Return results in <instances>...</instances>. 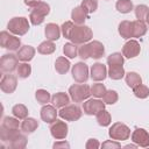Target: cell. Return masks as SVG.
<instances>
[{"label": "cell", "mask_w": 149, "mask_h": 149, "mask_svg": "<svg viewBox=\"0 0 149 149\" xmlns=\"http://www.w3.org/2000/svg\"><path fill=\"white\" fill-rule=\"evenodd\" d=\"M10 36L12 35L8 31H6V30H3V31L0 33V45L2 48H6V45H7L8 41H9V38H10Z\"/></svg>", "instance_id": "48"}, {"label": "cell", "mask_w": 149, "mask_h": 149, "mask_svg": "<svg viewBox=\"0 0 149 149\" xmlns=\"http://www.w3.org/2000/svg\"><path fill=\"white\" fill-rule=\"evenodd\" d=\"M87 14L88 13L81 6H77L71 12V19L76 24H83L87 19Z\"/></svg>", "instance_id": "18"}, {"label": "cell", "mask_w": 149, "mask_h": 149, "mask_svg": "<svg viewBox=\"0 0 149 149\" xmlns=\"http://www.w3.org/2000/svg\"><path fill=\"white\" fill-rule=\"evenodd\" d=\"M40 2H41V0H24V3L27 6H29V7H31V8L36 7Z\"/></svg>", "instance_id": "51"}, {"label": "cell", "mask_w": 149, "mask_h": 149, "mask_svg": "<svg viewBox=\"0 0 149 149\" xmlns=\"http://www.w3.org/2000/svg\"><path fill=\"white\" fill-rule=\"evenodd\" d=\"M12 113L17 119H26L28 116V108L23 104H16L13 106Z\"/></svg>", "instance_id": "33"}, {"label": "cell", "mask_w": 149, "mask_h": 149, "mask_svg": "<svg viewBox=\"0 0 149 149\" xmlns=\"http://www.w3.org/2000/svg\"><path fill=\"white\" fill-rule=\"evenodd\" d=\"M101 147L104 148V149H119V148H121V144L118 142V141H111V140H107V141H105L102 144H101Z\"/></svg>", "instance_id": "47"}, {"label": "cell", "mask_w": 149, "mask_h": 149, "mask_svg": "<svg viewBox=\"0 0 149 149\" xmlns=\"http://www.w3.org/2000/svg\"><path fill=\"white\" fill-rule=\"evenodd\" d=\"M57 111H56V107L54 105H43V107L41 108V112H40V115H41V119L42 121L47 122V123H52L54 121H56L57 119Z\"/></svg>", "instance_id": "14"}, {"label": "cell", "mask_w": 149, "mask_h": 149, "mask_svg": "<svg viewBox=\"0 0 149 149\" xmlns=\"http://www.w3.org/2000/svg\"><path fill=\"white\" fill-rule=\"evenodd\" d=\"M27 136L24 135V134H22V133H17L15 136H14V139L9 142V148L10 149H23V148H26V146H27Z\"/></svg>", "instance_id": "22"}, {"label": "cell", "mask_w": 149, "mask_h": 149, "mask_svg": "<svg viewBox=\"0 0 149 149\" xmlns=\"http://www.w3.org/2000/svg\"><path fill=\"white\" fill-rule=\"evenodd\" d=\"M108 135L112 140L115 141H125L130 136V129L122 122H115L108 130Z\"/></svg>", "instance_id": "4"}, {"label": "cell", "mask_w": 149, "mask_h": 149, "mask_svg": "<svg viewBox=\"0 0 149 149\" xmlns=\"http://www.w3.org/2000/svg\"><path fill=\"white\" fill-rule=\"evenodd\" d=\"M115 7H116L118 12H120L122 14H127L130 10H133V8H134L133 2L130 0H118L115 3Z\"/></svg>", "instance_id": "31"}, {"label": "cell", "mask_w": 149, "mask_h": 149, "mask_svg": "<svg viewBox=\"0 0 149 149\" xmlns=\"http://www.w3.org/2000/svg\"><path fill=\"white\" fill-rule=\"evenodd\" d=\"M70 65H71V64H70L69 59L65 58V57H63V56L58 57V58L56 59V62H55V69H56V71H57L59 74H65V73L69 71Z\"/></svg>", "instance_id": "24"}, {"label": "cell", "mask_w": 149, "mask_h": 149, "mask_svg": "<svg viewBox=\"0 0 149 149\" xmlns=\"http://www.w3.org/2000/svg\"><path fill=\"white\" fill-rule=\"evenodd\" d=\"M118 99H119V95H118L116 91H114V90H107V91L105 92L104 97H102V101H104L105 104H107V105H113V104H115V102L118 101Z\"/></svg>", "instance_id": "37"}, {"label": "cell", "mask_w": 149, "mask_h": 149, "mask_svg": "<svg viewBox=\"0 0 149 149\" xmlns=\"http://www.w3.org/2000/svg\"><path fill=\"white\" fill-rule=\"evenodd\" d=\"M140 51H141L140 43L135 40H129L122 47V55L126 58H134L140 54Z\"/></svg>", "instance_id": "11"}, {"label": "cell", "mask_w": 149, "mask_h": 149, "mask_svg": "<svg viewBox=\"0 0 149 149\" xmlns=\"http://www.w3.org/2000/svg\"><path fill=\"white\" fill-rule=\"evenodd\" d=\"M63 52L65 55V57L72 59L74 57H77L78 55V48H77V44L72 43V42H69V43H65L63 45Z\"/></svg>", "instance_id": "27"}, {"label": "cell", "mask_w": 149, "mask_h": 149, "mask_svg": "<svg viewBox=\"0 0 149 149\" xmlns=\"http://www.w3.org/2000/svg\"><path fill=\"white\" fill-rule=\"evenodd\" d=\"M123 62H125L123 55H121L120 52L111 54L107 57V64L109 66H121V65H123Z\"/></svg>", "instance_id": "29"}, {"label": "cell", "mask_w": 149, "mask_h": 149, "mask_svg": "<svg viewBox=\"0 0 149 149\" xmlns=\"http://www.w3.org/2000/svg\"><path fill=\"white\" fill-rule=\"evenodd\" d=\"M33 10H35V12H37V13H40V14H42V15L47 16V15L50 13V6H49L47 2L41 1L36 7H34V8H33Z\"/></svg>", "instance_id": "46"}, {"label": "cell", "mask_w": 149, "mask_h": 149, "mask_svg": "<svg viewBox=\"0 0 149 149\" xmlns=\"http://www.w3.org/2000/svg\"><path fill=\"white\" fill-rule=\"evenodd\" d=\"M51 102L56 108H62V107L69 105L70 97L64 92H58V93H55L51 97Z\"/></svg>", "instance_id": "20"}, {"label": "cell", "mask_w": 149, "mask_h": 149, "mask_svg": "<svg viewBox=\"0 0 149 149\" xmlns=\"http://www.w3.org/2000/svg\"><path fill=\"white\" fill-rule=\"evenodd\" d=\"M135 16L137 20H146L148 13H149V7L146 6V5H137L135 7Z\"/></svg>", "instance_id": "40"}, {"label": "cell", "mask_w": 149, "mask_h": 149, "mask_svg": "<svg viewBox=\"0 0 149 149\" xmlns=\"http://www.w3.org/2000/svg\"><path fill=\"white\" fill-rule=\"evenodd\" d=\"M108 74V71L106 69V66L102 63H95L91 66V71H90V76L92 78V80L94 81H101L104 80Z\"/></svg>", "instance_id": "13"}, {"label": "cell", "mask_w": 149, "mask_h": 149, "mask_svg": "<svg viewBox=\"0 0 149 149\" xmlns=\"http://www.w3.org/2000/svg\"><path fill=\"white\" fill-rule=\"evenodd\" d=\"M7 28L10 33H13L14 35H24L28 30H29V22L26 17L20 16V17H13L9 20Z\"/></svg>", "instance_id": "3"}, {"label": "cell", "mask_w": 149, "mask_h": 149, "mask_svg": "<svg viewBox=\"0 0 149 149\" xmlns=\"http://www.w3.org/2000/svg\"><path fill=\"white\" fill-rule=\"evenodd\" d=\"M71 73H72V78L74 79V81L80 83V84L86 83L88 79V74H90L88 66L83 62H78L72 66Z\"/></svg>", "instance_id": "7"}, {"label": "cell", "mask_w": 149, "mask_h": 149, "mask_svg": "<svg viewBox=\"0 0 149 149\" xmlns=\"http://www.w3.org/2000/svg\"><path fill=\"white\" fill-rule=\"evenodd\" d=\"M137 147H139L137 144H127L125 148H137Z\"/></svg>", "instance_id": "52"}, {"label": "cell", "mask_w": 149, "mask_h": 149, "mask_svg": "<svg viewBox=\"0 0 149 149\" xmlns=\"http://www.w3.org/2000/svg\"><path fill=\"white\" fill-rule=\"evenodd\" d=\"M44 17H45L44 15H42V14L35 12V10H31V12H30V15H29L30 22H31L34 26H38V24H41V23L44 21Z\"/></svg>", "instance_id": "45"}, {"label": "cell", "mask_w": 149, "mask_h": 149, "mask_svg": "<svg viewBox=\"0 0 149 149\" xmlns=\"http://www.w3.org/2000/svg\"><path fill=\"white\" fill-rule=\"evenodd\" d=\"M68 130H69V127L64 121L56 120L50 126V133H51L52 137L56 139V140L65 139L68 136Z\"/></svg>", "instance_id": "9"}, {"label": "cell", "mask_w": 149, "mask_h": 149, "mask_svg": "<svg viewBox=\"0 0 149 149\" xmlns=\"http://www.w3.org/2000/svg\"><path fill=\"white\" fill-rule=\"evenodd\" d=\"M20 48H21V40L19 37H16V36L12 35L9 41H8V43H7V45H6V49H8L10 51H17Z\"/></svg>", "instance_id": "41"}, {"label": "cell", "mask_w": 149, "mask_h": 149, "mask_svg": "<svg viewBox=\"0 0 149 149\" xmlns=\"http://www.w3.org/2000/svg\"><path fill=\"white\" fill-rule=\"evenodd\" d=\"M81 108L76 105V104H72V105H66L64 107L61 108V111L58 112V115L66 120V121H77L78 119H80L81 116Z\"/></svg>", "instance_id": "5"}, {"label": "cell", "mask_w": 149, "mask_h": 149, "mask_svg": "<svg viewBox=\"0 0 149 149\" xmlns=\"http://www.w3.org/2000/svg\"><path fill=\"white\" fill-rule=\"evenodd\" d=\"M126 84H127L129 87L134 88L136 85L142 84V78H141V76H140L139 73H136V72H128V73L126 74Z\"/></svg>", "instance_id": "30"}, {"label": "cell", "mask_w": 149, "mask_h": 149, "mask_svg": "<svg viewBox=\"0 0 149 149\" xmlns=\"http://www.w3.org/2000/svg\"><path fill=\"white\" fill-rule=\"evenodd\" d=\"M61 28L56 23H48L44 29V34L47 40L49 41H57L61 36Z\"/></svg>", "instance_id": "19"}, {"label": "cell", "mask_w": 149, "mask_h": 149, "mask_svg": "<svg viewBox=\"0 0 149 149\" xmlns=\"http://www.w3.org/2000/svg\"><path fill=\"white\" fill-rule=\"evenodd\" d=\"M106 91L107 90H106L105 85L101 84V83H95L91 86V94L95 98H102Z\"/></svg>", "instance_id": "38"}, {"label": "cell", "mask_w": 149, "mask_h": 149, "mask_svg": "<svg viewBox=\"0 0 149 149\" xmlns=\"http://www.w3.org/2000/svg\"><path fill=\"white\" fill-rule=\"evenodd\" d=\"M35 98L37 100V102H40L41 105H47L49 101H51V95L47 90L40 88L35 92Z\"/></svg>", "instance_id": "34"}, {"label": "cell", "mask_w": 149, "mask_h": 149, "mask_svg": "<svg viewBox=\"0 0 149 149\" xmlns=\"http://www.w3.org/2000/svg\"><path fill=\"white\" fill-rule=\"evenodd\" d=\"M88 14L90 13H94L98 8V1L97 0H83L81 5H80Z\"/></svg>", "instance_id": "42"}, {"label": "cell", "mask_w": 149, "mask_h": 149, "mask_svg": "<svg viewBox=\"0 0 149 149\" xmlns=\"http://www.w3.org/2000/svg\"><path fill=\"white\" fill-rule=\"evenodd\" d=\"M78 56L85 61V59H88L91 57V54H90V47H88V43H84L81 44L79 48H78Z\"/></svg>", "instance_id": "44"}, {"label": "cell", "mask_w": 149, "mask_h": 149, "mask_svg": "<svg viewBox=\"0 0 149 149\" xmlns=\"http://www.w3.org/2000/svg\"><path fill=\"white\" fill-rule=\"evenodd\" d=\"M147 33V23L143 20L133 21V37H141Z\"/></svg>", "instance_id": "23"}, {"label": "cell", "mask_w": 149, "mask_h": 149, "mask_svg": "<svg viewBox=\"0 0 149 149\" xmlns=\"http://www.w3.org/2000/svg\"><path fill=\"white\" fill-rule=\"evenodd\" d=\"M146 23H147V26H149V13H148V15L146 17Z\"/></svg>", "instance_id": "53"}, {"label": "cell", "mask_w": 149, "mask_h": 149, "mask_svg": "<svg viewBox=\"0 0 149 149\" xmlns=\"http://www.w3.org/2000/svg\"><path fill=\"white\" fill-rule=\"evenodd\" d=\"M16 72H17V76L20 78H28L31 73V66L27 62H22L17 65Z\"/></svg>", "instance_id": "36"}, {"label": "cell", "mask_w": 149, "mask_h": 149, "mask_svg": "<svg viewBox=\"0 0 149 149\" xmlns=\"http://www.w3.org/2000/svg\"><path fill=\"white\" fill-rule=\"evenodd\" d=\"M16 86H17V78H16V76H14L12 73L5 74L0 81L1 91L5 93H8V94L13 93L16 90Z\"/></svg>", "instance_id": "10"}, {"label": "cell", "mask_w": 149, "mask_h": 149, "mask_svg": "<svg viewBox=\"0 0 149 149\" xmlns=\"http://www.w3.org/2000/svg\"><path fill=\"white\" fill-rule=\"evenodd\" d=\"M19 58L14 54H5L0 58V70L5 73H12L17 69Z\"/></svg>", "instance_id": "6"}, {"label": "cell", "mask_w": 149, "mask_h": 149, "mask_svg": "<svg viewBox=\"0 0 149 149\" xmlns=\"http://www.w3.org/2000/svg\"><path fill=\"white\" fill-rule=\"evenodd\" d=\"M16 56H17L19 61H21V62H29L35 56V49L31 45H22L17 50Z\"/></svg>", "instance_id": "15"}, {"label": "cell", "mask_w": 149, "mask_h": 149, "mask_svg": "<svg viewBox=\"0 0 149 149\" xmlns=\"http://www.w3.org/2000/svg\"><path fill=\"white\" fill-rule=\"evenodd\" d=\"M105 102H102L99 99H86L85 102H83V111L87 115H95L98 112L105 109Z\"/></svg>", "instance_id": "8"}, {"label": "cell", "mask_w": 149, "mask_h": 149, "mask_svg": "<svg viewBox=\"0 0 149 149\" xmlns=\"http://www.w3.org/2000/svg\"><path fill=\"white\" fill-rule=\"evenodd\" d=\"M19 126H20V122H19V119L16 116H6L2 119V123H1V127L3 128H7V129H19Z\"/></svg>", "instance_id": "35"}, {"label": "cell", "mask_w": 149, "mask_h": 149, "mask_svg": "<svg viewBox=\"0 0 149 149\" xmlns=\"http://www.w3.org/2000/svg\"><path fill=\"white\" fill-rule=\"evenodd\" d=\"M54 149H59V148H66V149H69L70 148V144L66 142V141H59V142H55L54 143Z\"/></svg>", "instance_id": "50"}, {"label": "cell", "mask_w": 149, "mask_h": 149, "mask_svg": "<svg viewBox=\"0 0 149 149\" xmlns=\"http://www.w3.org/2000/svg\"><path fill=\"white\" fill-rule=\"evenodd\" d=\"M88 47H90V54H91V57L94 58V59H99L104 56L105 54V47L101 42L99 41H91L88 43Z\"/></svg>", "instance_id": "17"}, {"label": "cell", "mask_w": 149, "mask_h": 149, "mask_svg": "<svg viewBox=\"0 0 149 149\" xmlns=\"http://www.w3.org/2000/svg\"><path fill=\"white\" fill-rule=\"evenodd\" d=\"M73 27H74V24H73L72 21H66V22H64V23L62 24L61 30H62V34H63V36H64L65 38L70 40V36H71V33H72Z\"/></svg>", "instance_id": "43"}, {"label": "cell", "mask_w": 149, "mask_h": 149, "mask_svg": "<svg viewBox=\"0 0 149 149\" xmlns=\"http://www.w3.org/2000/svg\"><path fill=\"white\" fill-rule=\"evenodd\" d=\"M132 140L139 147H149V133L143 128H136L132 134Z\"/></svg>", "instance_id": "12"}, {"label": "cell", "mask_w": 149, "mask_h": 149, "mask_svg": "<svg viewBox=\"0 0 149 149\" xmlns=\"http://www.w3.org/2000/svg\"><path fill=\"white\" fill-rule=\"evenodd\" d=\"M95 119H97L98 125H100V126H102V127H106V126H108V125L112 122L111 114H109L106 109H102V111L98 112V113L95 114Z\"/></svg>", "instance_id": "26"}, {"label": "cell", "mask_w": 149, "mask_h": 149, "mask_svg": "<svg viewBox=\"0 0 149 149\" xmlns=\"http://www.w3.org/2000/svg\"><path fill=\"white\" fill-rule=\"evenodd\" d=\"M19 132H20L19 129H7V128L1 127L0 128V140L2 142H10Z\"/></svg>", "instance_id": "28"}, {"label": "cell", "mask_w": 149, "mask_h": 149, "mask_svg": "<svg viewBox=\"0 0 149 149\" xmlns=\"http://www.w3.org/2000/svg\"><path fill=\"white\" fill-rule=\"evenodd\" d=\"M133 93L135 97H137L140 99H144L149 95V88L143 84H139L133 88Z\"/></svg>", "instance_id": "39"}, {"label": "cell", "mask_w": 149, "mask_h": 149, "mask_svg": "<svg viewBox=\"0 0 149 149\" xmlns=\"http://www.w3.org/2000/svg\"><path fill=\"white\" fill-rule=\"evenodd\" d=\"M93 36V33L90 27L84 24H76L72 29L70 41L74 44H84L88 41H91Z\"/></svg>", "instance_id": "1"}, {"label": "cell", "mask_w": 149, "mask_h": 149, "mask_svg": "<svg viewBox=\"0 0 149 149\" xmlns=\"http://www.w3.org/2000/svg\"><path fill=\"white\" fill-rule=\"evenodd\" d=\"M70 98L74 102H83L84 100L88 99L91 95V87L86 84H73L69 88Z\"/></svg>", "instance_id": "2"}, {"label": "cell", "mask_w": 149, "mask_h": 149, "mask_svg": "<svg viewBox=\"0 0 149 149\" xmlns=\"http://www.w3.org/2000/svg\"><path fill=\"white\" fill-rule=\"evenodd\" d=\"M118 30L122 38L129 40L130 37H133V21H128V20L121 21L119 23Z\"/></svg>", "instance_id": "16"}, {"label": "cell", "mask_w": 149, "mask_h": 149, "mask_svg": "<svg viewBox=\"0 0 149 149\" xmlns=\"http://www.w3.org/2000/svg\"><path fill=\"white\" fill-rule=\"evenodd\" d=\"M56 49V45L54 43V41H43L38 47H37V51L41 54V55H50L55 51Z\"/></svg>", "instance_id": "25"}, {"label": "cell", "mask_w": 149, "mask_h": 149, "mask_svg": "<svg viewBox=\"0 0 149 149\" xmlns=\"http://www.w3.org/2000/svg\"><path fill=\"white\" fill-rule=\"evenodd\" d=\"M126 74L125 72V69L123 66H109L108 69V76L111 79H114V80H119L121 78H123V76Z\"/></svg>", "instance_id": "32"}, {"label": "cell", "mask_w": 149, "mask_h": 149, "mask_svg": "<svg viewBox=\"0 0 149 149\" xmlns=\"http://www.w3.org/2000/svg\"><path fill=\"white\" fill-rule=\"evenodd\" d=\"M99 147H100V143L97 139H90V140H87V142L85 144L86 149H98Z\"/></svg>", "instance_id": "49"}, {"label": "cell", "mask_w": 149, "mask_h": 149, "mask_svg": "<svg viewBox=\"0 0 149 149\" xmlns=\"http://www.w3.org/2000/svg\"><path fill=\"white\" fill-rule=\"evenodd\" d=\"M20 127H21V130H22L23 133H26V134H31V133H34V132L37 129L38 122H37V120L34 119V118H26V119H23V121H22V123H21Z\"/></svg>", "instance_id": "21"}]
</instances>
